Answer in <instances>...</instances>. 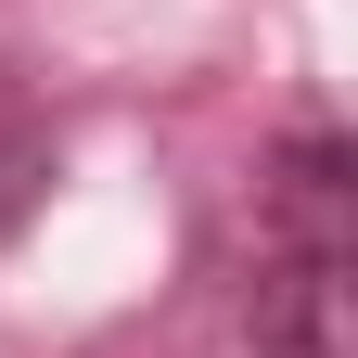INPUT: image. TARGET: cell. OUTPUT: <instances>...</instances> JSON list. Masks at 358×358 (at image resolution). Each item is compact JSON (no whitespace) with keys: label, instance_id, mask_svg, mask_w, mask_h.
<instances>
[{"label":"cell","instance_id":"1","mask_svg":"<svg viewBox=\"0 0 358 358\" xmlns=\"http://www.w3.org/2000/svg\"><path fill=\"white\" fill-rule=\"evenodd\" d=\"M345 141L307 128V141L268 166V256H256V345L268 358H345Z\"/></svg>","mask_w":358,"mask_h":358}]
</instances>
